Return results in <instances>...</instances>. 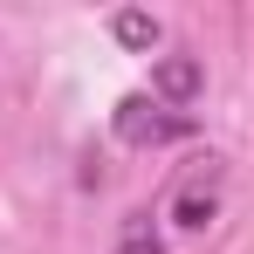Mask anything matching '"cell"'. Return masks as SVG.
<instances>
[{
	"instance_id": "1",
	"label": "cell",
	"mask_w": 254,
	"mask_h": 254,
	"mask_svg": "<svg viewBox=\"0 0 254 254\" xmlns=\"http://www.w3.org/2000/svg\"><path fill=\"white\" fill-rule=\"evenodd\" d=\"M110 130H117V144H130V151H158V144H179V137H192V117H179V110H165V103H151L144 89H130L124 103L110 110Z\"/></svg>"
},
{
	"instance_id": "2",
	"label": "cell",
	"mask_w": 254,
	"mask_h": 254,
	"mask_svg": "<svg viewBox=\"0 0 254 254\" xmlns=\"http://www.w3.org/2000/svg\"><path fill=\"white\" fill-rule=\"evenodd\" d=\"M199 89H206V69H199V55H165V62H151V103L179 110V103H192Z\"/></svg>"
},
{
	"instance_id": "3",
	"label": "cell",
	"mask_w": 254,
	"mask_h": 254,
	"mask_svg": "<svg viewBox=\"0 0 254 254\" xmlns=\"http://www.w3.org/2000/svg\"><path fill=\"white\" fill-rule=\"evenodd\" d=\"M220 172H213V158H206V172H192L179 192H172V227H186V234H199V227H213V213H220Z\"/></svg>"
},
{
	"instance_id": "4",
	"label": "cell",
	"mask_w": 254,
	"mask_h": 254,
	"mask_svg": "<svg viewBox=\"0 0 254 254\" xmlns=\"http://www.w3.org/2000/svg\"><path fill=\"white\" fill-rule=\"evenodd\" d=\"M110 35H117L130 55H151L165 28H158V14H144V7H124V14H110Z\"/></svg>"
},
{
	"instance_id": "5",
	"label": "cell",
	"mask_w": 254,
	"mask_h": 254,
	"mask_svg": "<svg viewBox=\"0 0 254 254\" xmlns=\"http://www.w3.org/2000/svg\"><path fill=\"white\" fill-rule=\"evenodd\" d=\"M117 254H165L158 227H151V213H130V220H124V234H117Z\"/></svg>"
}]
</instances>
